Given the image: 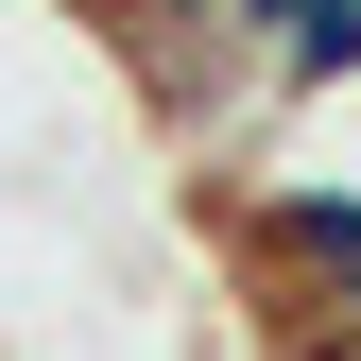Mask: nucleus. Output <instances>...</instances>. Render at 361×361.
<instances>
[{
    "mask_svg": "<svg viewBox=\"0 0 361 361\" xmlns=\"http://www.w3.org/2000/svg\"><path fill=\"white\" fill-rule=\"evenodd\" d=\"M224 241H241L293 310H344L361 293V172H276V190L224 207Z\"/></svg>",
    "mask_w": 361,
    "mask_h": 361,
    "instance_id": "f257e3e1",
    "label": "nucleus"
}]
</instances>
